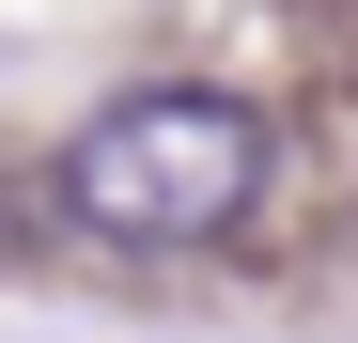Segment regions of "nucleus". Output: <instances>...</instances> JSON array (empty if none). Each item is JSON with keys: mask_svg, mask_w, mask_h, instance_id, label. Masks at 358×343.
Instances as JSON below:
<instances>
[{"mask_svg": "<svg viewBox=\"0 0 358 343\" xmlns=\"http://www.w3.org/2000/svg\"><path fill=\"white\" fill-rule=\"evenodd\" d=\"M47 203H63L94 250H203V234H234V218L265 203V109L203 94V78L125 94V109H94V125L47 156Z\"/></svg>", "mask_w": 358, "mask_h": 343, "instance_id": "1", "label": "nucleus"}]
</instances>
